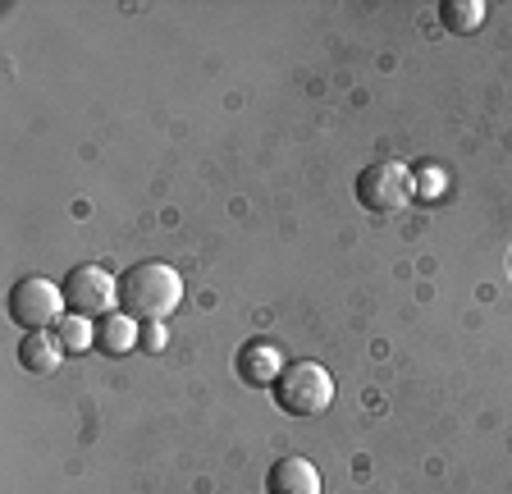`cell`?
Returning <instances> with one entry per match:
<instances>
[{
	"label": "cell",
	"instance_id": "obj_1",
	"mask_svg": "<svg viewBox=\"0 0 512 494\" xmlns=\"http://www.w3.org/2000/svg\"><path fill=\"white\" fill-rule=\"evenodd\" d=\"M183 302V275L165 261H138L119 275V312L133 321L151 325L165 321L170 312H179Z\"/></svg>",
	"mask_w": 512,
	"mask_h": 494
},
{
	"label": "cell",
	"instance_id": "obj_2",
	"mask_svg": "<svg viewBox=\"0 0 512 494\" xmlns=\"http://www.w3.org/2000/svg\"><path fill=\"white\" fill-rule=\"evenodd\" d=\"M270 394L288 417H320L334 403V376L320 362H288Z\"/></svg>",
	"mask_w": 512,
	"mask_h": 494
},
{
	"label": "cell",
	"instance_id": "obj_3",
	"mask_svg": "<svg viewBox=\"0 0 512 494\" xmlns=\"http://www.w3.org/2000/svg\"><path fill=\"white\" fill-rule=\"evenodd\" d=\"M5 312H10L14 325H23L28 334H37V330H55L69 307H64V293L55 289L51 280H42V275H23V280H14L10 298H5Z\"/></svg>",
	"mask_w": 512,
	"mask_h": 494
},
{
	"label": "cell",
	"instance_id": "obj_4",
	"mask_svg": "<svg viewBox=\"0 0 512 494\" xmlns=\"http://www.w3.org/2000/svg\"><path fill=\"white\" fill-rule=\"evenodd\" d=\"M60 293L69 316H83V321H106L119 307V280L101 266H74L64 275Z\"/></svg>",
	"mask_w": 512,
	"mask_h": 494
},
{
	"label": "cell",
	"instance_id": "obj_5",
	"mask_svg": "<svg viewBox=\"0 0 512 494\" xmlns=\"http://www.w3.org/2000/svg\"><path fill=\"white\" fill-rule=\"evenodd\" d=\"M412 197H416V174L403 161H375L357 174V202L375 215L403 211Z\"/></svg>",
	"mask_w": 512,
	"mask_h": 494
},
{
	"label": "cell",
	"instance_id": "obj_6",
	"mask_svg": "<svg viewBox=\"0 0 512 494\" xmlns=\"http://www.w3.org/2000/svg\"><path fill=\"white\" fill-rule=\"evenodd\" d=\"M279 371H284V362H279V348L266 344V339H252V344L238 348V380L252 389L261 385H275Z\"/></svg>",
	"mask_w": 512,
	"mask_h": 494
},
{
	"label": "cell",
	"instance_id": "obj_7",
	"mask_svg": "<svg viewBox=\"0 0 512 494\" xmlns=\"http://www.w3.org/2000/svg\"><path fill=\"white\" fill-rule=\"evenodd\" d=\"M266 494H320V472L307 458H279L266 476Z\"/></svg>",
	"mask_w": 512,
	"mask_h": 494
},
{
	"label": "cell",
	"instance_id": "obj_8",
	"mask_svg": "<svg viewBox=\"0 0 512 494\" xmlns=\"http://www.w3.org/2000/svg\"><path fill=\"white\" fill-rule=\"evenodd\" d=\"M64 348L60 339H55L51 330H37V334H23V344H19V366L28 371V376H51L55 366H60Z\"/></svg>",
	"mask_w": 512,
	"mask_h": 494
},
{
	"label": "cell",
	"instance_id": "obj_9",
	"mask_svg": "<svg viewBox=\"0 0 512 494\" xmlns=\"http://www.w3.org/2000/svg\"><path fill=\"white\" fill-rule=\"evenodd\" d=\"M138 321L133 316H124V312H115V316H106V321H96V348L101 353H110V357H124V353H133L138 348Z\"/></svg>",
	"mask_w": 512,
	"mask_h": 494
},
{
	"label": "cell",
	"instance_id": "obj_10",
	"mask_svg": "<svg viewBox=\"0 0 512 494\" xmlns=\"http://www.w3.org/2000/svg\"><path fill=\"white\" fill-rule=\"evenodd\" d=\"M439 19H444L448 33H476L480 23H485V5L480 0H444Z\"/></svg>",
	"mask_w": 512,
	"mask_h": 494
},
{
	"label": "cell",
	"instance_id": "obj_11",
	"mask_svg": "<svg viewBox=\"0 0 512 494\" xmlns=\"http://www.w3.org/2000/svg\"><path fill=\"white\" fill-rule=\"evenodd\" d=\"M55 339H60L64 353H87V344H96V330H87L83 316H64L55 325Z\"/></svg>",
	"mask_w": 512,
	"mask_h": 494
},
{
	"label": "cell",
	"instance_id": "obj_12",
	"mask_svg": "<svg viewBox=\"0 0 512 494\" xmlns=\"http://www.w3.org/2000/svg\"><path fill=\"white\" fill-rule=\"evenodd\" d=\"M439 188H444V174H439V170H421V174H416V197H439Z\"/></svg>",
	"mask_w": 512,
	"mask_h": 494
},
{
	"label": "cell",
	"instance_id": "obj_13",
	"mask_svg": "<svg viewBox=\"0 0 512 494\" xmlns=\"http://www.w3.org/2000/svg\"><path fill=\"white\" fill-rule=\"evenodd\" d=\"M142 348H147V353H160V348H165V330H160V321H151L147 330H142V339H138Z\"/></svg>",
	"mask_w": 512,
	"mask_h": 494
},
{
	"label": "cell",
	"instance_id": "obj_14",
	"mask_svg": "<svg viewBox=\"0 0 512 494\" xmlns=\"http://www.w3.org/2000/svg\"><path fill=\"white\" fill-rule=\"evenodd\" d=\"M508 270H512V257H508Z\"/></svg>",
	"mask_w": 512,
	"mask_h": 494
}]
</instances>
